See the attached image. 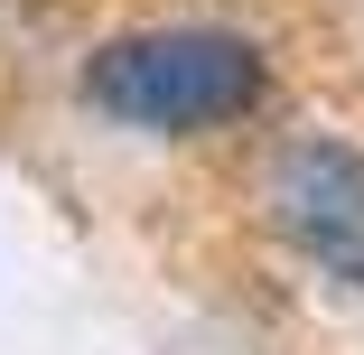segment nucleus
Returning <instances> with one entry per match:
<instances>
[{
    "mask_svg": "<svg viewBox=\"0 0 364 355\" xmlns=\"http://www.w3.org/2000/svg\"><path fill=\"white\" fill-rule=\"evenodd\" d=\"M271 85V65L234 28H140L85 56V103L131 131H215L243 122Z\"/></svg>",
    "mask_w": 364,
    "mask_h": 355,
    "instance_id": "obj_1",
    "label": "nucleus"
},
{
    "mask_svg": "<svg viewBox=\"0 0 364 355\" xmlns=\"http://www.w3.org/2000/svg\"><path fill=\"white\" fill-rule=\"evenodd\" d=\"M271 225L327 280L364 290V150L355 140H289L271 159Z\"/></svg>",
    "mask_w": 364,
    "mask_h": 355,
    "instance_id": "obj_2",
    "label": "nucleus"
}]
</instances>
